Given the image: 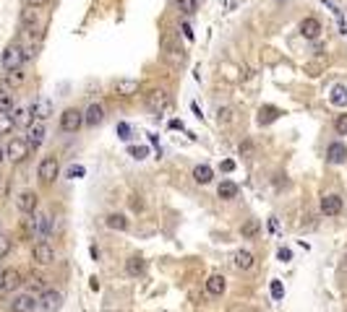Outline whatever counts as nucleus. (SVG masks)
<instances>
[{
	"mask_svg": "<svg viewBox=\"0 0 347 312\" xmlns=\"http://www.w3.org/2000/svg\"><path fill=\"white\" fill-rule=\"evenodd\" d=\"M24 3H26L29 8H42V6H47L50 0H24Z\"/></svg>",
	"mask_w": 347,
	"mask_h": 312,
	"instance_id": "obj_44",
	"label": "nucleus"
},
{
	"mask_svg": "<svg viewBox=\"0 0 347 312\" xmlns=\"http://www.w3.org/2000/svg\"><path fill=\"white\" fill-rule=\"evenodd\" d=\"M146 107L152 109L154 115H159V112H164V109L170 107V97H167V91H152V94H146Z\"/></svg>",
	"mask_w": 347,
	"mask_h": 312,
	"instance_id": "obj_10",
	"label": "nucleus"
},
{
	"mask_svg": "<svg viewBox=\"0 0 347 312\" xmlns=\"http://www.w3.org/2000/svg\"><path fill=\"white\" fill-rule=\"evenodd\" d=\"M139 89H141V84L136 81V78H120V81L115 84V91H118V97H136L139 94Z\"/></svg>",
	"mask_w": 347,
	"mask_h": 312,
	"instance_id": "obj_17",
	"label": "nucleus"
},
{
	"mask_svg": "<svg viewBox=\"0 0 347 312\" xmlns=\"http://www.w3.org/2000/svg\"><path fill=\"white\" fill-rule=\"evenodd\" d=\"M217 195H219L222 200H235V198H238V185H235L233 180H224V182H219V187H217Z\"/></svg>",
	"mask_w": 347,
	"mask_h": 312,
	"instance_id": "obj_24",
	"label": "nucleus"
},
{
	"mask_svg": "<svg viewBox=\"0 0 347 312\" xmlns=\"http://www.w3.org/2000/svg\"><path fill=\"white\" fill-rule=\"evenodd\" d=\"M16 208H19L24 216L34 213V211H37V193H34V190H24V193H19V198H16Z\"/></svg>",
	"mask_w": 347,
	"mask_h": 312,
	"instance_id": "obj_14",
	"label": "nucleus"
},
{
	"mask_svg": "<svg viewBox=\"0 0 347 312\" xmlns=\"http://www.w3.org/2000/svg\"><path fill=\"white\" fill-rule=\"evenodd\" d=\"M342 195H337V193H326L324 198H321V213L324 216H337V213H342Z\"/></svg>",
	"mask_w": 347,
	"mask_h": 312,
	"instance_id": "obj_12",
	"label": "nucleus"
},
{
	"mask_svg": "<svg viewBox=\"0 0 347 312\" xmlns=\"http://www.w3.org/2000/svg\"><path fill=\"white\" fill-rule=\"evenodd\" d=\"M24 47L19 42H11L6 50H3V57H0V65H3L6 70H19L24 65Z\"/></svg>",
	"mask_w": 347,
	"mask_h": 312,
	"instance_id": "obj_2",
	"label": "nucleus"
},
{
	"mask_svg": "<svg viewBox=\"0 0 347 312\" xmlns=\"http://www.w3.org/2000/svg\"><path fill=\"white\" fill-rule=\"evenodd\" d=\"M32 255H34V260H37L39 265H50V263L55 260V250H52V245H50L47 240H39V242H34Z\"/></svg>",
	"mask_w": 347,
	"mask_h": 312,
	"instance_id": "obj_9",
	"label": "nucleus"
},
{
	"mask_svg": "<svg viewBox=\"0 0 347 312\" xmlns=\"http://www.w3.org/2000/svg\"><path fill=\"white\" fill-rule=\"evenodd\" d=\"M321 31H324L321 21H319V19H313V16H306V19L300 21V34H303L306 39H311V42L319 39V37H321Z\"/></svg>",
	"mask_w": 347,
	"mask_h": 312,
	"instance_id": "obj_11",
	"label": "nucleus"
},
{
	"mask_svg": "<svg viewBox=\"0 0 347 312\" xmlns=\"http://www.w3.org/2000/svg\"><path fill=\"white\" fill-rule=\"evenodd\" d=\"M44 135H47V128H44V122H42V120H34V122L26 128V143H29V148L37 151V148L44 143Z\"/></svg>",
	"mask_w": 347,
	"mask_h": 312,
	"instance_id": "obj_5",
	"label": "nucleus"
},
{
	"mask_svg": "<svg viewBox=\"0 0 347 312\" xmlns=\"http://www.w3.org/2000/svg\"><path fill=\"white\" fill-rule=\"evenodd\" d=\"M104 120V107L102 104H89V109L84 112V125H89V128H97V125Z\"/></svg>",
	"mask_w": 347,
	"mask_h": 312,
	"instance_id": "obj_18",
	"label": "nucleus"
},
{
	"mask_svg": "<svg viewBox=\"0 0 347 312\" xmlns=\"http://www.w3.org/2000/svg\"><path fill=\"white\" fill-rule=\"evenodd\" d=\"M334 130H337V135H347V115H337Z\"/></svg>",
	"mask_w": 347,
	"mask_h": 312,
	"instance_id": "obj_35",
	"label": "nucleus"
},
{
	"mask_svg": "<svg viewBox=\"0 0 347 312\" xmlns=\"http://www.w3.org/2000/svg\"><path fill=\"white\" fill-rule=\"evenodd\" d=\"M84 167H76V164H73V167H68V172H66V175L71 177V180H79V177H84Z\"/></svg>",
	"mask_w": 347,
	"mask_h": 312,
	"instance_id": "obj_40",
	"label": "nucleus"
},
{
	"mask_svg": "<svg viewBox=\"0 0 347 312\" xmlns=\"http://www.w3.org/2000/svg\"><path fill=\"white\" fill-rule=\"evenodd\" d=\"M277 258H279L282 263H290V260H293V253H290V250H287V247H282V250H279V253H277Z\"/></svg>",
	"mask_w": 347,
	"mask_h": 312,
	"instance_id": "obj_42",
	"label": "nucleus"
},
{
	"mask_svg": "<svg viewBox=\"0 0 347 312\" xmlns=\"http://www.w3.org/2000/svg\"><path fill=\"white\" fill-rule=\"evenodd\" d=\"M3 162H6V148L0 146V164H3Z\"/></svg>",
	"mask_w": 347,
	"mask_h": 312,
	"instance_id": "obj_52",
	"label": "nucleus"
},
{
	"mask_svg": "<svg viewBox=\"0 0 347 312\" xmlns=\"http://www.w3.org/2000/svg\"><path fill=\"white\" fill-rule=\"evenodd\" d=\"M217 115H219V117H217V120H219V125H222V122H224V125H230V122H233V109H230V107L219 109Z\"/></svg>",
	"mask_w": 347,
	"mask_h": 312,
	"instance_id": "obj_39",
	"label": "nucleus"
},
{
	"mask_svg": "<svg viewBox=\"0 0 347 312\" xmlns=\"http://www.w3.org/2000/svg\"><path fill=\"white\" fill-rule=\"evenodd\" d=\"M277 117H279V109H274V107H266V109H261V112H259V125H266V122L277 120Z\"/></svg>",
	"mask_w": 347,
	"mask_h": 312,
	"instance_id": "obj_32",
	"label": "nucleus"
},
{
	"mask_svg": "<svg viewBox=\"0 0 347 312\" xmlns=\"http://www.w3.org/2000/svg\"><path fill=\"white\" fill-rule=\"evenodd\" d=\"M240 153H251V143H248V140H246L243 146H240Z\"/></svg>",
	"mask_w": 347,
	"mask_h": 312,
	"instance_id": "obj_50",
	"label": "nucleus"
},
{
	"mask_svg": "<svg viewBox=\"0 0 347 312\" xmlns=\"http://www.w3.org/2000/svg\"><path fill=\"white\" fill-rule=\"evenodd\" d=\"M178 8H180V13L193 16L196 11H199V0H178Z\"/></svg>",
	"mask_w": 347,
	"mask_h": 312,
	"instance_id": "obj_31",
	"label": "nucleus"
},
{
	"mask_svg": "<svg viewBox=\"0 0 347 312\" xmlns=\"http://www.w3.org/2000/svg\"><path fill=\"white\" fill-rule=\"evenodd\" d=\"M240 234H243V240H253L256 234H259V221H256V218L246 221L243 226H240Z\"/></svg>",
	"mask_w": 347,
	"mask_h": 312,
	"instance_id": "obj_29",
	"label": "nucleus"
},
{
	"mask_svg": "<svg viewBox=\"0 0 347 312\" xmlns=\"http://www.w3.org/2000/svg\"><path fill=\"white\" fill-rule=\"evenodd\" d=\"M52 231V216L50 213H37L34 211V234L39 240H47Z\"/></svg>",
	"mask_w": 347,
	"mask_h": 312,
	"instance_id": "obj_13",
	"label": "nucleus"
},
{
	"mask_svg": "<svg viewBox=\"0 0 347 312\" xmlns=\"http://www.w3.org/2000/svg\"><path fill=\"white\" fill-rule=\"evenodd\" d=\"M180 31H183V37H186L188 42H193V39H196V34H193V29H191V24H183V26H180Z\"/></svg>",
	"mask_w": 347,
	"mask_h": 312,
	"instance_id": "obj_41",
	"label": "nucleus"
},
{
	"mask_svg": "<svg viewBox=\"0 0 347 312\" xmlns=\"http://www.w3.org/2000/svg\"><path fill=\"white\" fill-rule=\"evenodd\" d=\"M107 312H110V309H107Z\"/></svg>",
	"mask_w": 347,
	"mask_h": 312,
	"instance_id": "obj_54",
	"label": "nucleus"
},
{
	"mask_svg": "<svg viewBox=\"0 0 347 312\" xmlns=\"http://www.w3.org/2000/svg\"><path fill=\"white\" fill-rule=\"evenodd\" d=\"M29 109H32V120H47L50 115H52V104H50V99L47 97H39L32 107H29Z\"/></svg>",
	"mask_w": 347,
	"mask_h": 312,
	"instance_id": "obj_16",
	"label": "nucleus"
},
{
	"mask_svg": "<svg viewBox=\"0 0 347 312\" xmlns=\"http://www.w3.org/2000/svg\"><path fill=\"white\" fill-rule=\"evenodd\" d=\"M89 286H92V291H99V278L92 276V278H89Z\"/></svg>",
	"mask_w": 347,
	"mask_h": 312,
	"instance_id": "obj_46",
	"label": "nucleus"
},
{
	"mask_svg": "<svg viewBox=\"0 0 347 312\" xmlns=\"http://www.w3.org/2000/svg\"><path fill=\"white\" fill-rule=\"evenodd\" d=\"M233 169H235V162H230V159L222 162V172H233Z\"/></svg>",
	"mask_w": 347,
	"mask_h": 312,
	"instance_id": "obj_47",
	"label": "nucleus"
},
{
	"mask_svg": "<svg viewBox=\"0 0 347 312\" xmlns=\"http://www.w3.org/2000/svg\"><path fill=\"white\" fill-rule=\"evenodd\" d=\"M6 84L13 89V86H21L24 84V73H21V68L19 70H8L6 73Z\"/></svg>",
	"mask_w": 347,
	"mask_h": 312,
	"instance_id": "obj_33",
	"label": "nucleus"
},
{
	"mask_svg": "<svg viewBox=\"0 0 347 312\" xmlns=\"http://www.w3.org/2000/svg\"><path fill=\"white\" fill-rule=\"evenodd\" d=\"M21 284H24V276H21L19 268H3V281H0V291L11 294V291H16Z\"/></svg>",
	"mask_w": 347,
	"mask_h": 312,
	"instance_id": "obj_6",
	"label": "nucleus"
},
{
	"mask_svg": "<svg viewBox=\"0 0 347 312\" xmlns=\"http://www.w3.org/2000/svg\"><path fill=\"white\" fill-rule=\"evenodd\" d=\"M84 125V112L76 107H68L63 115H60V130L63 133H79Z\"/></svg>",
	"mask_w": 347,
	"mask_h": 312,
	"instance_id": "obj_3",
	"label": "nucleus"
},
{
	"mask_svg": "<svg viewBox=\"0 0 347 312\" xmlns=\"http://www.w3.org/2000/svg\"><path fill=\"white\" fill-rule=\"evenodd\" d=\"M326 162L329 164H344L347 162V146L342 140H331L326 148Z\"/></svg>",
	"mask_w": 347,
	"mask_h": 312,
	"instance_id": "obj_15",
	"label": "nucleus"
},
{
	"mask_svg": "<svg viewBox=\"0 0 347 312\" xmlns=\"http://www.w3.org/2000/svg\"><path fill=\"white\" fill-rule=\"evenodd\" d=\"M39 307L44 312H57L60 307H63V294L55 291V289H44L42 296H39Z\"/></svg>",
	"mask_w": 347,
	"mask_h": 312,
	"instance_id": "obj_8",
	"label": "nucleus"
},
{
	"mask_svg": "<svg viewBox=\"0 0 347 312\" xmlns=\"http://www.w3.org/2000/svg\"><path fill=\"white\" fill-rule=\"evenodd\" d=\"M331 104H334V107H344L347 104V89L342 86V84H337L334 89H331Z\"/></svg>",
	"mask_w": 347,
	"mask_h": 312,
	"instance_id": "obj_28",
	"label": "nucleus"
},
{
	"mask_svg": "<svg viewBox=\"0 0 347 312\" xmlns=\"http://www.w3.org/2000/svg\"><path fill=\"white\" fill-rule=\"evenodd\" d=\"M233 265L238 271H251L253 268V253H248V250H238V253L233 255Z\"/></svg>",
	"mask_w": 347,
	"mask_h": 312,
	"instance_id": "obj_21",
	"label": "nucleus"
},
{
	"mask_svg": "<svg viewBox=\"0 0 347 312\" xmlns=\"http://www.w3.org/2000/svg\"><path fill=\"white\" fill-rule=\"evenodd\" d=\"M21 24L26 26V31H34V26H37V11H34V8L24 11V13H21Z\"/></svg>",
	"mask_w": 347,
	"mask_h": 312,
	"instance_id": "obj_30",
	"label": "nucleus"
},
{
	"mask_svg": "<svg viewBox=\"0 0 347 312\" xmlns=\"http://www.w3.org/2000/svg\"><path fill=\"white\" fill-rule=\"evenodd\" d=\"M16 125H13V112L11 109H0V135H8Z\"/></svg>",
	"mask_w": 347,
	"mask_h": 312,
	"instance_id": "obj_26",
	"label": "nucleus"
},
{
	"mask_svg": "<svg viewBox=\"0 0 347 312\" xmlns=\"http://www.w3.org/2000/svg\"><path fill=\"white\" fill-rule=\"evenodd\" d=\"M13 107V89L3 81L0 84V109H11Z\"/></svg>",
	"mask_w": 347,
	"mask_h": 312,
	"instance_id": "obj_27",
	"label": "nucleus"
},
{
	"mask_svg": "<svg viewBox=\"0 0 347 312\" xmlns=\"http://www.w3.org/2000/svg\"><path fill=\"white\" fill-rule=\"evenodd\" d=\"M115 133H118V138H120V140H128V138H131V125H128V122H118Z\"/></svg>",
	"mask_w": 347,
	"mask_h": 312,
	"instance_id": "obj_36",
	"label": "nucleus"
},
{
	"mask_svg": "<svg viewBox=\"0 0 347 312\" xmlns=\"http://www.w3.org/2000/svg\"><path fill=\"white\" fill-rule=\"evenodd\" d=\"M214 180V172H212V167L209 164H199L193 169V182H199V185H209Z\"/></svg>",
	"mask_w": 347,
	"mask_h": 312,
	"instance_id": "obj_23",
	"label": "nucleus"
},
{
	"mask_svg": "<svg viewBox=\"0 0 347 312\" xmlns=\"http://www.w3.org/2000/svg\"><path fill=\"white\" fill-rule=\"evenodd\" d=\"M8 195V177L0 175V198H6Z\"/></svg>",
	"mask_w": 347,
	"mask_h": 312,
	"instance_id": "obj_43",
	"label": "nucleus"
},
{
	"mask_svg": "<svg viewBox=\"0 0 347 312\" xmlns=\"http://www.w3.org/2000/svg\"><path fill=\"white\" fill-rule=\"evenodd\" d=\"M128 153L133 156V159H139V162H141V159H146L149 148H146V146H131V148H128Z\"/></svg>",
	"mask_w": 347,
	"mask_h": 312,
	"instance_id": "obj_37",
	"label": "nucleus"
},
{
	"mask_svg": "<svg viewBox=\"0 0 347 312\" xmlns=\"http://www.w3.org/2000/svg\"><path fill=\"white\" fill-rule=\"evenodd\" d=\"M89 253H92V258H94V260H99V250H97V245L89 247Z\"/></svg>",
	"mask_w": 347,
	"mask_h": 312,
	"instance_id": "obj_49",
	"label": "nucleus"
},
{
	"mask_svg": "<svg viewBox=\"0 0 347 312\" xmlns=\"http://www.w3.org/2000/svg\"><path fill=\"white\" fill-rule=\"evenodd\" d=\"M39 299L34 294H16L11 302V312H37Z\"/></svg>",
	"mask_w": 347,
	"mask_h": 312,
	"instance_id": "obj_7",
	"label": "nucleus"
},
{
	"mask_svg": "<svg viewBox=\"0 0 347 312\" xmlns=\"http://www.w3.org/2000/svg\"><path fill=\"white\" fill-rule=\"evenodd\" d=\"M104 224H107L110 229H115V231H126L128 229V218L123 213H110L107 218H104Z\"/></svg>",
	"mask_w": 347,
	"mask_h": 312,
	"instance_id": "obj_25",
	"label": "nucleus"
},
{
	"mask_svg": "<svg viewBox=\"0 0 347 312\" xmlns=\"http://www.w3.org/2000/svg\"><path fill=\"white\" fill-rule=\"evenodd\" d=\"M57 175H60V162H57V156H55V153L44 156V159L39 162V167H37L39 182H42V185H52V182L57 180Z\"/></svg>",
	"mask_w": 347,
	"mask_h": 312,
	"instance_id": "obj_1",
	"label": "nucleus"
},
{
	"mask_svg": "<svg viewBox=\"0 0 347 312\" xmlns=\"http://www.w3.org/2000/svg\"><path fill=\"white\" fill-rule=\"evenodd\" d=\"M170 128H172V130H178V128L183 130V122H180V120H170Z\"/></svg>",
	"mask_w": 347,
	"mask_h": 312,
	"instance_id": "obj_48",
	"label": "nucleus"
},
{
	"mask_svg": "<svg viewBox=\"0 0 347 312\" xmlns=\"http://www.w3.org/2000/svg\"><path fill=\"white\" fill-rule=\"evenodd\" d=\"M191 109H193V112H196V117H199V120H201V109H199V104H196V102H193V104H191Z\"/></svg>",
	"mask_w": 347,
	"mask_h": 312,
	"instance_id": "obj_51",
	"label": "nucleus"
},
{
	"mask_svg": "<svg viewBox=\"0 0 347 312\" xmlns=\"http://www.w3.org/2000/svg\"><path fill=\"white\" fill-rule=\"evenodd\" d=\"M0 281H3V268H0Z\"/></svg>",
	"mask_w": 347,
	"mask_h": 312,
	"instance_id": "obj_53",
	"label": "nucleus"
},
{
	"mask_svg": "<svg viewBox=\"0 0 347 312\" xmlns=\"http://www.w3.org/2000/svg\"><path fill=\"white\" fill-rule=\"evenodd\" d=\"M29 151H32V148H29L26 138H19V135H16V138H11V140H8V146H6V156H8L13 164H21L26 156H29Z\"/></svg>",
	"mask_w": 347,
	"mask_h": 312,
	"instance_id": "obj_4",
	"label": "nucleus"
},
{
	"mask_svg": "<svg viewBox=\"0 0 347 312\" xmlns=\"http://www.w3.org/2000/svg\"><path fill=\"white\" fill-rule=\"evenodd\" d=\"M34 120H32V109L29 107H19V109H13V125H16V128H29V125H32Z\"/></svg>",
	"mask_w": 347,
	"mask_h": 312,
	"instance_id": "obj_22",
	"label": "nucleus"
},
{
	"mask_svg": "<svg viewBox=\"0 0 347 312\" xmlns=\"http://www.w3.org/2000/svg\"><path fill=\"white\" fill-rule=\"evenodd\" d=\"M32 286H34V289H42V291H44V278L34 276V278H32Z\"/></svg>",
	"mask_w": 347,
	"mask_h": 312,
	"instance_id": "obj_45",
	"label": "nucleus"
},
{
	"mask_svg": "<svg viewBox=\"0 0 347 312\" xmlns=\"http://www.w3.org/2000/svg\"><path fill=\"white\" fill-rule=\"evenodd\" d=\"M11 253V237H6L3 231H0V258H6Z\"/></svg>",
	"mask_w": 347,
	"mask_h": 312,
	"instance_id": "obj_38",
	"label": "nucleus"
},
{
	"mask_svg": "<svg viewBox=\"0 0 347 312\" xmlns=\"http://www.w3.org/2000/svg\"><path fill=\"white\" fill-rule=\"evenodd\" d=\"M282 296H284V286H282V281H279V278H274V281H271V299L279 302Z\"/></svg>",
	"mask_w": 347,
	"mask_h": 312,
	"instance_id": "obj_34",
	"label": "nucleus"
},
{
	"mask_svg": "<svg viewBox=\"0 0 347 312\" xmlns=\"http://www.w3.org/2000/svg\"><path fill=\"white\" fill-rule=\"evenodd\" d=\"M224 286H227V284H224V276H219V273H212V276L206 278V294L209 296H222Z\"/></svg>",
	"mask_w": 347,
	"mask_h": 312,
	"instance_id": "obj_20",
	"label": "nucleus"
},
{
	"mask_svg": "<svg viewBox=\"0 0 347 312\" xmlns=\"http://www.w3.org/2000/svg\"><path fill=\"white\" fill-rule=\"evenodd\" d=\"M144 271H146V260H144L141 255H131V258L126 260V273H128L131 278L144 276Z\"/></svg>",
	"mask_w": 347,
	"mask_h": 312,
	"instance_id": "obj_19",
	"label": "nucleus"
}]
</instances>
